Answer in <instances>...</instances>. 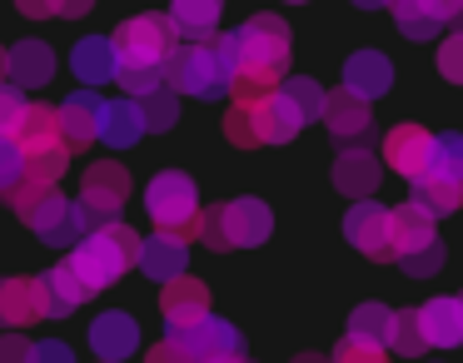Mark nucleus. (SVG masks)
<instances>
[{
  "mask_svg": "<svg viewBox=\"0 0 463 363\" xmlns=\"http://www.w3.org/2000/svg\"><path fill=\"white\" fill-rule=\"evenodd\" d=\"M220 55L230 65V95L254 100L284 85L289 75V25L279 15H250L240 31L220 35Z\"/></svg>",
  "mask_w": 463,
  "mask_h": 363,
  "instance_id": "obj_1",
  "label": "nucleus"
},
{
  "mask_svg": "<svg viewBox=\"0 0 463 363\" xmlns=\"http://www.w3.org/2000/svg\"><path fill=\"white\" fill-rule=\"evenodd\" d=\"M304 130L299 110L289 105L284 90L254 95V100H230L224 110V140L234 150H260V144H289Z\"/></svg>",
  "mask_w": 463,
  "mask_h": 363,
  "instance_id": "obj_2",
  "label": "nucleus"
},
{
  "mask_svg": "<svg viewBox=\"0 0 463 363\" xmlns=\"http://www.w3.org/2000/svg\"><path fill=\"white\" fill-rule=\"evenodd\" d=\"M65 259H71L75 274L90 284V293H100V289H110V284H120L125 269L140 264V234H135L130 224L110 219V224H100V229L85 234Z\"/></svg>",
  "mask_w": 463,
  "mask_h": 363,
  "instance_id": "obj_3",
  "label": "nucleus"
},
{
  "mask_svg": "<svg viewBox=\"0 0 463 363\" xmlns=\"http://www.w3.org/2000/svg\"><path fill=\"white\" fill-rule=\"evenodd\" d=\"M165 85L175 95H194V100H224L230 95V65L220 55V35L175 45V55L165 60Z\"/></svg>",
  "mask_w": 463,
  "mask_h": 363,
  "instance_id": "obj_4",
  "label": "nucleus"
},
{
  "mask_svg": "<svg viewBox=\"0 0 463 363\" xmlns=\"http://www.w3.org/2000/svg\"><path fill=\"white\" fill-rule=\"evenodd\" d=\"M409 200H419L433 219L463 209V135L458 130L439 135L433 164L419 174V180H409Z\"/></svg>",
  "mask_w": 463,
  "mask_h": 363,
  "instance_id": "obj_5",
  "label": "nucleus"
},
{
  "mask_svg": "<svg viewBox=\"0 0 463 363\" xmlns=\"http://www.w3.org/2000/svg\"><path fill=\"white\" fill-rule=\"evenodd\" d=\"M145 209H150L155 229L175 234V239H200V190L190 174L180 170H160L145 184Z\"/></svg>",
  "mask_w": 463,
  "mask_h": 363,
  "instance_id": "obj_6",
  "label": "nucleus"
},
{
  "mask_svg": "<svg viewBox=\"0 0 463 363\" xmlns=\"http://www.w3.org/2000/svg\"><path fill=\"white\" fill-rule=\"evenodd\" d=\"M110 41H115L120 65H130V70H165V60L175 55L180 35H175L170 15H150V11H145V15H130Z\"/></svg>",
  "mask_w": 463,
  "mask_h": 363,
  "instance_id": "obj_7",
  "label": "nucleus"
},
{
  "mask_svg": "<svg viewBox=\"0 0 463 363\" xmlns=\"http://www.w3.org/2000/svg\"><path fill=\"white\" fill-rule=\"evenodd\" d=\"M125 200H130V174H125V164L100 160V164H90V170H85V180H80V209H85V224H90V229L120 219Z\"/></svg>",
  "mask_w": 463,
  "mask_h": 363,
  "instance_id": "obj_8",
  "label": "nucleus"
},
{
  "mask_svg": "<svg viewBox=\"0 0 463 363\" xmlns=\"http://www.w3.org/2000/svg\"><path fill=\"white\" fill-rule=\"evenodd\" d=\"M344 239L373 264L399 259V249H393V209H383V204H373V200L349 204V214H344Z\"/></svg>",
  "mask_w": 463,
  "mask_h": 363,
  "instance_id": "obj_9",
  "label": "nucleus"
},
{
  "mask_svg": "<svg viewBox=\"0 0 463 363\" xmlns=\"http://www.w3.org/2000/svg\"><path fill=\"white\" fill-rule=\"evenodd\" d=\"M31 229H35V239H41V244H55V249L71 254L75 244H80L85 234H90V224H85L80 200H65L61 190H51V194H45V204L35 209Z\"/></svg>",
  "mask_w": 463,
  "mask_h": 363,
  "instance_id": "obj_10",
  "label": "nucleus"
},
{
  "mask_svg": "<svg viewBox=\"0 0 463 363\" xmlns=\"http://www.w3.org/2000/svg\"><path fill=\"white\" fill-rule=\"evenodd\" d=\"M160 313H165V329H170V339H184L194 323L210 319V284L190 279V274L170 279V284L160 289Z\"/></svg>",
  "mask_w": 463,
  "mask_h": 363,
  "instance_id": "obj_11",
  "label": "nucleus"
},
{
  "mask_svg": "<svg viewBox=\"0 0 463 363\" xmlns=\"http://www.w3.org/2000/svg\"><path fill=\"white\" fill-rule=\"evenodd\" d=\"M433 150H439V135H429L423 125H393V130L383 135V160H389V170L403 174V180H419L433 164Z\"/></svg>",
  "mask_w": 463,
  "mask_h": 363,
  "instance_id": "obj_12",
  "label": "nucleus"
},
{
  "mask_svg": "<svg viewBox=\"0 0 463 363\" xmlns=\"http://www.w3.org/2000/svg\"><path fill=\"white\" fill-rule=\"evenodd\" d=\"M324 125H329V135L339 144H369L373 140V115H369V100L354 90H329V100H324Z\"/></svg>",
  "mask_w": 463,
  "mask_h": 363,
  "instance_id": "obj_13",
  "label": "nucleus"
},
{
  "mask_svg": "<svg viewBox=\"0 0 463 363\" xmlns=\"http://www.w3.org/2000/svg\"><path fill=\"white\" fill-rule=\"evenodd\" d=\"M383 180V164L369 144H339V160H334V190L344 200H369Z\"/></svg>",
  "mask_w": 463,
  "mask_h": 363,
  "instance_id": "obj_14",
  "label": "nucleus"
},
{
  "mask_svg": "<svg viewBox=\"0 0 463 363\" xmlns=\"http://www.w3.org/2000/svg\"><path fill=\"white\" fill-rule=\"evenodd\" d=\"M61 110V140L71 144V154H80L85 144H95L100 140V110H105V100L85 85V90H75V95H65V105H55Z\"/></svg>",
  "mask_w": 463,
  "mask_h": 363,
  "instance_id": "obj_15",
  "label": "nucleus"
},
{
  "mask_svg": "<svg viewBox=\"0 0 463 363\" xmlns=\"http://www.w3.org/2000/svg\"><path fill=\"white\" fill-rule=\"evenodd\" d=\"M41 303H45V319H65V313H75L85 299H90V284L75 274V264H51V269L41 274Z\"/></svg>",
  "mask_w": 463,
  "mask_h": 363,
  "instance_id": "obj_16",
  "label": "nucleus"
},
{
  "mask_svg": "<svg viewBox=\"0 0 463 363\" xmlns=\"http://www.w3.org/2000/svg\"><path fill=\"white\" fill-rule=\"evenodd\" d=\"M224 229H230L234 249H254V244H264L274 234V214H269V204H264V200L244 194V200L224 204Z\"/></svg>",
  "mask_w": 463,
  "mask_h": 363,
  "instance_id": "obj_17",
  "label": "nucleus"
},
{
  "mask_svg": "<svg viewBox=\"0 0 463 363\" xmlns=\"http://www.w3.org/2000/svg\"><path fill=\"white\" fill-rule=\"evenodd\" d=\"M90 349H95V358L120 363L140 349V329H135V319L125 309H110L100 319H90Z\"/></svg>",
  "mask_w": 463,
  "mask_h": 363,
  "instance_id": "obj_18",
  "label": "nucleus"
},
{
  "mask_svg": "<svg viewBox=\"0 0 463 363\" xmlns=\"http://www.w3.org/2000/svg\"><path fill=\"white\" fill-rule=\"evenodd\" d=\"M45 303H41V284L25 279V274H5L0 279V329H25V323H41Z\"/></svg>",
  "mask_w": 463,
  "mask_h": 363,
  "instance_id": "obj_19",
  "label": "nucleus"
},
{
  "mask_svg": "<svg viewBox=\"0 0 463 363\" xmlns=\"http://www.w3.org/2000/svg\"><path fill=\"white\" fill-rule=\"evenodd\" d=\"M140 269H145V279H160V284L180 279L190 269V239H175V234L155 229L150 239H140Z\"/></svg>",
  "mask_w": 463,
  "mask_h": 363,
  "instance_id": "obj_20",
  "label": "nucleus"
},
{
  "mask_svg": "<svg viewBox=\"0 0 463 363\" xmlns=\"http://www.w3.org/2000/svg\"><path fill=\"white\" fill-rule=\"evenodd\" d=\"M71 70H75V80H85L90 90H95V85H110L115 75H120V55H115V41H105V35H85V41H75Z\"/></svg>",
  "mask_w": 463,
  "mask_h": 363,
  "instance_id": "obj_21",
  "label": "nucleus"
},
{
  "mask_svg": "<svg viewBox=\"0 0 463 363\" xmlns=\"http://www.w3.org/2000/svg\"><path fill=\"white\" fill-rule=\"evenodd\" d=\"M389 85H393L389 55H379V51H354L349 60H344V90L364 95V100H379V95H389Z\"/></svg>",
  "mask_w": 463,
  "mask_h": 363,
  "instance_id": "obj_22",
  "label": "nucleus"
},
{
  "mask_svg": "<svg viewBox=\"0 0 463 363\" xmlns=\"http://www.w3.org/2000/svg\"><path fill=\"white\" fill-rule=\"evenodd\" d=\"M389 11L409 41H439V31L453 21L449 0H393Z\"/></svg>",
  "mask_w": 463,
  "mask_h": 363,
  "instance_id": "obj_23",
  "label": "nucleus"
},
{
  "mask_svg": "<svg viewBox=\"0 0 463 363\" xmlns=\"http://www.w3.org/2000/svg\"><path fill=\"white\" fill-rule=\"evenodd\" d=\"M423 333L433 349H458L463 343V293H443V299L423 303Z\"/></svg>",
  "mask_w": 463,
  "mask_h": 363,
  "instance_id": "obj_24",
  "label": "nucleus"
},
{
  "mask_svg": "<svg viewBox=\"0 0 463 363\" xmlns=\"http://www.w3.org/2000/svg\"><path fill=\"white\" fill-rule=\"evenodd\" d=\"M184 349L194 353V363H214V358H224V353H244V339H240L234 323L204 319V323H194V329L184 333Z\"/></svg>",
  "mask_w": 463,
  "mask_h": 363,
  "instance_id": "obj_25",
  "label": "nucleus"
},
{
  "mask_svg": "<svg viewBox=\"0 0 463 363\" xmlns=\"http://www.w3.org/2000/svg\"><path fill=\"white\" fill-rule=\"evenodd\" d=\"M429 244H439V229H433V214L423 209L419 200L399 204V209H393V249H399V259H403V254L429 249Z\"/></svg>",
  "mask_w": 463,
  "mask_h": 363,
  "instance_id": "obj_26",
  "label": "nucleus"
},
{
  "mask_svg": "<svg viewBox=\"0 0 463 363\" xmlns=\"http://www.w3.org/2000/svg\"><path fill=\"white\" fill-rule=\"evenodd\" d=\"M220 11H224V0H170L175 35H180L184 45H190V41H214Z\"/></svg>",
  "mask_w": 463,
  "mask_h": 363,
  "instance_id": "obj_27",
  "label": "nucleus"
},
{
  "mask_svg": "<svg viewBox=\"0 0 463 363\" xmlns=\"http://www.w3.org/2000/svg\"><path fill=\"white\" fill-rule=\"evenodd\" d=\"M140 135H145V120H140V105L135 100H110L100 110V140L110 150H130Z\"/></svg>",
  "mask_w": 463,
  "mask_h": 363,
  "instance_id": "obj_28",
  "label": "nucleus"
},
{
  "mask_svg": "<svg viewBox=\"0 0 463 363\" xmlns=\"http://www.w3.org/2000/svg\"><path fill=\"white\" fill-rule=\"evenodd\" d=\"M51 75H55V51L45 41L11 45V80L15 85H45Z\"/></svg>",
  "mask_w": 463,
  "mask_h": 363,
  "instance_id": "obj_29",
  "label": "nucleus"
},
{
  "mask_svg": "<svg viewBox=\"0 0 463 363\" xmlns=\"http://www.w3.org/2000/svg\"><path fill=\"white\" fill-rule=\"evenodd\" d=\"M15 140H21L25 150L61 144V110H55V105H25L21 125H15Z\"/></svg>",
  "mask_w": 463,
  "mask_h": 363,
  "instance_id": "obj_30",
  "label": "nucleus"
},
{
  "mask_svg": "<svg viewBox=\"0 0 463 363\" xmlns=\"http://www.w3.org/2000/svg\"><path fill=\"white\" fill-rule=\"evenodd\" d=\"M393 353L403 358H419L429 349V333H423V309H393V339H389Z\"/></svg>",
  "mask_w": 463,
  "mask_h": 363,
  "instance_id": "obj_31",
  "label": "nucleus"
},
{
  "mask_svg": "<svg viewBox=\"0 0 463 363\" xmlns=\"http://www.w3.org/2000/svg\"><path fill=\"white\" fill-rule=\"evenodd\" d=\"M349 333H354V339H369V343H383V349H389L393 309H383V303H359V309L349 313Z\"/></svg>",
  "mask_w": 463,
  "mask_h": 363,
  "instance_id": "obj_32",
  "label": "nucleus"
},
{
  "mask_svg": "<svg viewBox=\"0 0 463 363\" xmlns=\"http://www.w3.org/2000/svg\"><path fill=\"white\" fill-rule=\"evenodd\" d=\"M140 120H145V130L150 135H165L175 125V115H180V95L170 90V85H160V90H150V95H140Z\"/></svg>",
  "mask_w": 463,
  "mask_h": 363,
  "instance_id": "obj_33",
  "label": "nucleus"
},
{
  "mask_svg": "<svg viewBox=\"0 0 463 363\" xmlns=\"http://www.w3.org/2000/svg\"><path fill=\"white\" fill-rule=\"evenodd\" d=\"M279 90L289 95V105L299 110L304 125H309V120H324V100H329V95L319 90V80H309V75H284Z\"/></svg>",
  "mask_w": 463,
  "mask_h": 363,
  "instance_id": "obj_34",
  "label": "nucleus"
},
{
  "mask_svg": "<svg viewBox=\"0 0 463 363\" xmlns=\"http://www.w3.org/2000/svg\"><path fill=\"white\" fill-rule=\"evenodd\" d=\"M71 164V144H45V150H25V180H41V184H55Z\"/></svg>",
  "mask_w": 463,
  "mask_h": 363,
  "instance_id": "obj_35",
  "label": "nucleus"
},
{
  "mask_svg": "<svg viewBox=\"0 0 463 363\" xmlns=\"http://www.w3.org/2000/svg\"><path fill=\"white\" fill-rule=\"evenodd\" d=\"M51 190H55V184L21 180L15 190H5V204H11V214H15V219H25V224H31V219H35V209L45 204V194H51Z\"/></svg>",
  "mask_w": 463,
  "mask_h": 363,
  "instance_id": "obj_36",
  "label": "nucleus"
},
{
  "mask_svg": "<svg viewBox=\"0 0 463 363\" xmlns=\"http://www.w3.org/2000/svg\"><path fill=\"white\" fill-rule=\"evenodd\" d=\"M25 180V144L15 135H0V194Z\"/></svg>",
  "mask_w": 463,
  "mask_h": 363,
  "instance_id": "obj_37",
  "label": "nucleus"
},
{
  "mask_svg": "<svg viewBox=\"0 0 463 363\" xmlns=\"http://www.w3.org/2000/svg\"><path fill=\"white\" fill-rule=\"evenodd\" d=\"M334 363H389L383 358V343H369V339H354V333H344L339 349L329 353Z\"/></svg>",
  "mask_w": 463,
  "mask_h": 363,
  "instance_id": "obj_38",
  "label": "nucleus"
},
{
  "mask_svg": "<svg viewBox=\"0 0 463 363\" xmlns=\"http://www.w3.org/2000/svg\"><path fill=\"white\" fill-rule=\"evenodd\" d=\"M25 115V95L15 80H0V135H15V125H21Z\"/></svg>",
  "mask_w": 463,
  "mask_h": 363,
  "instance_id": "obj_39",
  "label": "nucleus"
},
{
  "mask_svg": "<svg viewBox=\"0 0 463 363\" xmlns=\"http://www.w3.org/2000/svg\"><path fill=\"white\" fill-rule=\"evenodd\" d=\"M439 75L453 85H463V31H453L449 41H439Z\"/></svg>",
  "mask_w": 463,
  "mask_h": 363,
  "instance_id": "obj_40",
  "label": "nucleus"
},
{
  "mask_svg": "<svg viewBox=\"0 0 463 363\" xmlns=\"http://www.w3.org/2000/svg\"><path fill=\"white\" fill-rule=\"evenodd\" d=\"M403 274L409 279H433V274L443 269V244H429V249H419V254H403Z\"/></svg>",
  "mask_w": 463,
  "mask_h": 363,
  "instance_id": "obj_41",
  "label": "nucleus"
},
{
  "mask_svg": "<svg viewBox=\"0 0 463 363\" xmlns=\"http://www.w3.org/2000/svg\"><path fill=\"white\" fill-rule=\"evenodd\" d=\"M200 239L210 244V249H234L230 229H224V204H220V209H204L200 214Z\"/></svg>",
  "mask_w": 463,
  "mask_h": 363,
  "instance_id": "obj_42",
  "label": "nucleus"
},
{
  "mask_svg": "<svg viewBox=\"0 0 463 363\" xmlns=\"http://www.w3.org/2000/svg\"><path fill=\"white\" fill-rule=\"evenodd\" d=\"M35 358V343L25 339V333H5V339H0V363H31Z\"/></svg>",
  "mask_w": 463,
  "mask_h": 363,
  "instance_id": "obj_43",
  "label": "nucleus"
},
{
  "mask_svg": "<svg viewBox=\"0 0 463 363\" xmlns=\"http://www.w3.org/2000/svg\"><path fill=\"white\" fill-rule=\"evenodd\" d=\"M145 363H194V353L184 349V339H160L145 353Z\"/></svg>",
  "mask_w": 463,
  "mask_h": 363,
  "instance_id": "obj_44",
  "label": "nucleus"
},
{
  "mask_svg": "<svg viewBox=\"0 0 463 363\" xmlns=\"http://www.w3.org/2000/svg\"><path fill=\"white\" fill-rule=\"evenodd\" d=\"M31 363H75V353H71V343H61V339H41Z\"/></svg>",
  "mask_w": 463,
  "mask_h": 363,
  "instance_id": "obj_45",
  "label": "nucleus"
},
{
  "mask_svg": "<svg viewBox=\"0 0 463 363\" xmlns=\"http://www.w3.org/2000/svg\"><path fill=\"white\" fill-rule=\"evenodd\" d=\"M21 5V15H31V21H51L55 15V0H15Z\"/></svg>",
  "mask_w": 463,
  "mask_h": 363,
  "instance_id": "obj_46",
  "label": "nucleus"
},
{
  "mask_svg": "<svg viewBox=\"0 0 463 363\" xmlns=\"http://www.w3.org/2000/svg\"><path fill=\"white\" fill-rule=\"evenodd\" d=\"M90 5H95V0H55V15H65V21H80Z\"/></svg>",
  "mask_w": 463,
  "mask_h": 363,
  "instance_id": "obj_47",
  "label": "nucleus"
},
{
  "mask_svg": "<svg viewBox=\"0 0 463 363\" xmlns=\"http://www.w3.org/2000/svg\"><path fill=\"white\" fill-rule=\"evenodd\" d=\"M289 363H334V358H324V353H299V358H289Z\"/></svg>",
  "mask_w": 463,
  "mask_h": 363,
  "instance_id": "obj_48",
  "label": "nucleus"
},
{
  "mask_svg": "<svg viewBox=\"0 0 463 363\" xmlns=\"http://www.w3.org/2000/svg\"><path fill=\"white\" fill-rule=\"evenodd\" d=\"M0 80H11V51H0Z\"/></svg>",
  "mask_w": 463,
  "mask_h": 363,
  "instance_id": "obj_49",
  "label": "nucleus"
},
{
  "mask_svg": "<svg viewBox=\"0 0 463 363\" xmlns=\"http://www.w3.org/2000/svg\"><path fill=\"white\" fill-rule=\"evenodd\" d=\"M359 11H379V5H393V0H354Z\"/></svg>",
  "mask_w": 463,
  "mask_h": 363,
  "instance_id": "obj_50",
  "label": "nucleus"
},
{
  "mask_svg": "<svg viewBox=\"0 0 463 363\" xmlns=\"http://www.w3.org/2000/svg\"><path fill=\"white\" fill-rule=\"evenodd\" d=\"M214 363H254V358H244V353H224V358H214Z\"/></svg>",
  "mask_w": 463,
  "mask_h": 363,
  "instance_id": "obj_51",
  "label": "nucleus"
},
{
  "mask_svg": "<svg viewBox=\"0 0 463 363\" xmlns=\"http://www.w3.org/2000/svg\"><path fill=\"white\" fill-rule=\"evenodd\" d=\"M453 31H463V11H458V15H453Z\"/></svg>",
  "mask_w": 463,
  "mask_h": 363,
  "instance_id": "obj_52",
  "label": "nucleus"
},
{
  "mask_svg": "<svg viewBox=\"0 0 463 363\" xmlns=\"http://www.w3.org/2000/svg\"><path fill=\"white\" fill-rule=\"evenodd\" d=\"M294 5H304V0H294Z\"/></svg>",
  "mask_w": 463,
  "mask_h": 363,
  "instance_id": "obj_53",
  "label": "nucleus"
},
{
  "mask_svg": "<svg viewBox=\"0 0 463 363\" xmlns=\"http://www.w3.org/2000/svg\"><path fill=\"white\" fill-rule=\"evenodd\" d=\"M100 363H105V358H100Z\"/></svg>",
  "mask_w": 463,
  "mask_h": 363,
  "instance_id": "obj_54",
  "label": "nucleus"
}]
</instances>
